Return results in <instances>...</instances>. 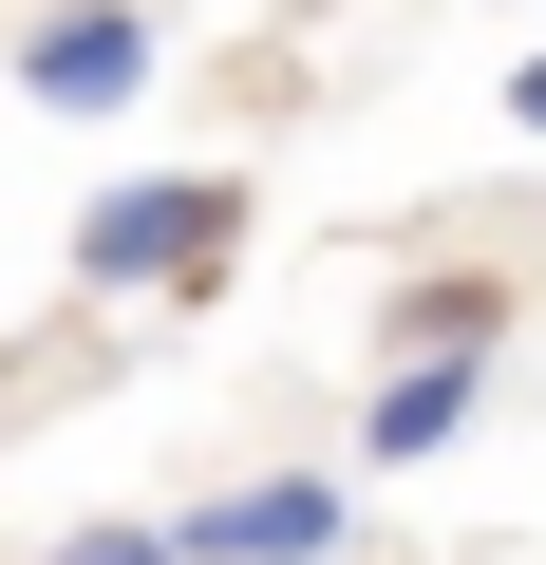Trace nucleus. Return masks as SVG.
Wrapping results in <instances>:
<instances>
[{"instance_id":"f257e3e1","label":"nucleus","mask_w":546,"mask_h":565,"mask_svg":"<svg viewBox=\"0 0 546 565\" xmlns=\"http://www.w3.org/2000/svg\"><path fill=\"white\" fill-rule=\"evenodd\" d=\"M245 226H264L245 170H114L57 264H76V302H226V282H245Z\"/></svg>"},{"instance_id":"f03ea898","label":"nucleus","mask_w":546,"mask_h":565,"mask_svg":"<svg viewBox=\"0 0 546 565\" xmlns=\"http://www.w3.org/2000/svg\"><path fill=\"white\" fill-rule=\"evenodd\" d=\"M0 76H20V114H39V132H114V114H151L170 20H151V0H39V20L0 39Z\"/></svg>"},{"instance_id":"7ed1b4c3","label":"nucleus","mask_w":546,"mask_h":565,"mask_svg":"<svg viewBox=\"0 0 546 565\" xmlns=\"http://www.w3.org/2000/svg\"><path fill=\"white\" fill-rule=\"evenodd\" d=\"M170 527V565H321V546H358V471H226V490H189V509H151Z\"/></svg>"},{"instance_id":"20e7f679","label":"nucleus","mask_w":546,"mask_h":565,"mask_svg":"<svg viewBox=\"0 0 546 565\" xmlns=\"http://www.w3.org/2000/svg\"><path fill=\"white\" fill-rule=\"evenodd\" d=\"M471 415H490V359H452V340H433V359H377V396H358V471H433Z\"/></svg>"},{"instance_id":"39448f33","label":"nucleus","mask_w":546,"mask_h":565,"mask_svg":"<svg viewBox=\"0 0 546 565\" xmlns=\"http://www.w3.org/2000/svg\"><path fill=\"white\" fill-rule=\"evenodd\" d=\"M508 359V264H415L396 302H377V359Z\"/></svg>"},{"instance_id":"423d86ee","label":"nucleus","mask_w":546,"mask_h":565,"mask_svg":"<svg viewBox=\"0 0 546 565\" xmlns=\"http://www.w3.org/2000/svg\"><path fill=\"white\" fill-rule=\"evenodd\" d=\"M39 565H170V527H151V509H95V527H57Z\"/></svg>"},{"instance_id":"0eeeda50","label":"nucleus","mask_w":546,"mask_h":565,"mask_svg":"<svg viewBox=\"0 0 546 565\" xmlns=\"http://www.w3.org/2000/svg\"><path fill=\"white\" fill-rule=\"evenodd\" d=\"M490 114H508V132L546 151V57H508V95H490Z\"/></svg>"},{"instance_id":"6e6552de","label":"nucleus","mask_w":546,"mask_h":565,"mask_svg":"<svg viewBox=\"0 0 546 565\" xmlns=\"http://www.w3.org/2000/svg\"><path fill=\"white\" fill-rule=\"evenodd\" d=\"M321 565H358V546H321Z\"/></svg>"}]
</instances>
